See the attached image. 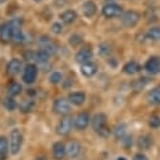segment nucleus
Returning <instances> with one entry per match:
<instances>
[{"label": "nucleus", "instance_id": "nucleus-1", "mask_svg": "<svg viewBox=\"0 0 160 160\" xmlns=\"http://www.w3.org/2000/svg\"><path fill=\"white\" fill-rule=\"evenodd\" d=\"M91 124H92L93 130H95L101 138H105V139H106V138L110 136L111 131H110V129H108V126H107V118H106V115H105V113L98 112V113L93 115V117H92V120H91Z\"/></svg>", "mask_w": 160, "mask_h": 160}, {"label": "nucleus", "instance_id": "nucleus-2", "mask_svg": "<svg viewBox=\"0 0 160 160\" xmlns=\"http://www.w3.org/2000/svg\"><path fill=\"white\" fill-rule=\"evenodd\" d=\"M22 142H23V135L18 129H14L10 132V138H9V148H10V152L12 154H18L20 148H22Z\"/></svg>", "mask_w": 160, "mask_h": 160}, {"label": "nucleus", "instance_id": "nucleus-3", "mask_svg": "<svg viewBox=\"0 0 160 160\" xmlns=\"http://www.w3.org/2000/svg\"><path fill=\"white\" fill-rule=\"evenodd\" d=\"M122 13H124L122 7L115 3H108L102 8V14L106 18H117V17H121Z\"/></svg>", "mask_w": 160, "mask_h": 160}, {"label": "nucleus", "instance_id": "nucleus-4", "mask_svg": "<svg viewBox=\"0 0 160 160\" xmlns=\"http://www.w3.org/2000/svg\"><path fill=\"white\" fill-rule=\"evenodd\" d=\"M121 20H122V24L125 27L132 28V27H135L140 22V14L136 10H128V12L122 13Z\"/></svg>", "mask_w": 160, "mask_h": 160}, {"label": "nucleus", "instance_id": "nucleus-5", "mask_svg": "<svg viewBox=\"0 0 160 160\" xmlns=\"http://www.w3.org/2000/svg\"><path fill=\"white\" fill-rule=\"evenodd\" d=\"M38 44H39V47H41V49H42V51L47 52L49 56L56 54V53H57V51H58L57 44H56L54 42H52L51 39H49L48 37H46V35H43V37L39 38Z\"/></svg>", "mask_w": 160, "mask_h": 160}, {"label": "nucleus", "instance_id": "nucleus-6", "mask_svg": "<svg viewBox=\"0 0 160 160\" xmlns=\"http://www.w3.org/2000/svg\"><path fill=\"white\" fill-rule=\"evenodd\" d=\"M71 102L63 97H59L54 101L53 103V110L58 115H62V116H67L69 112H71Z\"/></svg>", "mask_w": 160, "mask_h": 160}, {"label": "nucleus", "instance_id": "nucleus-7", "mask_svg": "<svg viewBox=\"0 0 160 160\" xmlns=\"http://www.w3.org/2000/svg\"><path fill=\"white\" fill-rule=\"evenodd\" d=\"M72 126H73V118L67 115V116H64V117L61 120V121L58 122L57 129H56V130H57V134L61 135V136H66V135L69 134Z\"/></svg>", "mask_w": 160, "mask_h": 160}, {"label": "nucleus", "instance_id": "nucleus-8", "mask_svg": "<svg viewBox=\"0 0 160 160\" xmlns=\"http://www.w3.org/2000/svg\"><path fill=\"white\" fill-rule=\"evenodd\" d=\"M37 76H38V68L35 64L33 63H29L25 66L24 68V72H23V81L28 85L33 83L35 79H37Z\"/></svg>", "mask_w": 160, "mask_h": 160}, {"label": "nucleus", "instance_id": "nucleus-9", "mask_svg": "<svg viewBox=\"0 0 160 160\" xmlns=\"http://www.w3.org/2000/svg\"><path fill=\"white\" fill-rule=\"evenodd\" d=\"M90 121H91V117L87 112H79L74 118L73 125L78 131H82L90 125Z\"/></svg>", "mask_w": 160, "mask_h": 160}, {"label": "nucleus", "instance_id": "nucleus-10", "mask_svg": "<svg viewBox=\"0 0 160 160\" xmlns=\"http://www.w3.org/2000/svg\"><path fill=\"white\" fill-rule=\"evenodd\" d=\"M12 27H13V41L17 43H23L24 42V33L22 30V20L19 19H13L12 22Z\"/></svg>", "mask_w": 160, "mask_h": 160}, {"label": "nucleus", "instance_id": "nucleus-11", "mask_svg": "<svg viewBox=\"0 0 160 160\" xmlns=\"http://www.w3.org/2000/svg\"><path fill=\"white\" fill-rule=\"evenodd\" d=\"M0 41L3 43H9L13 41V27L10 22L4 23L0 28Z\"/></svg>", "mask_w": 160, "mask_h": 160}, {"label": "nucleus", "instance_id": "nucleus-12", "mask_svg": "<svg viewBox=\"0 0 160 160\" xmlns=\"http://www.w3.org/2000/svg\"><path fill=\"white\" fill-rule=\"evenodd\" d=\"M145 69L151 73V74H156L160 72V58L154 56V57H150L146 63H145Z\"/></svg>", "mask_w": 160, "mask_h": 160}, {"label": "nucleus", "instance_id": "nucleus-13", "mask_svg": "<svg viewBox=\"0 0 160 160\" xmlns=\"http://www.w3.org/2000/svg\"><path fill=\"white\" fill-rule=\"evenodd\" d=\"M92 58V51L90 48H82V49H79L77 53H76V62L79 63V64H82V63H86V62H90Z\"/></svg>", "mask_w": 160, "mask_h": 160}, {"label": "nucleus", "instance_id": "nucleus-14", "mask_svg": "<svg viewBox=\"0 0 160 160\" xmlns=\"http://www.w3.org/2000/svg\"><path fill=\"white\" fill-rule=\"evenodd\" d=\"M22 68H23V63H22V61L18 59V58H14V59H12V61L8 63L7 72H8L9 76H17V74L20 73Z\"/></svg>", "mask_w": 160, "mask_h": 160}, {"label": "nucleus", "instance_id": "nucleus-15", "mask_svg": "<svg viewBox=\"0 0 160 160\" xmlns=\"http://www.w3.org/2000/svg\"><path fill=\"white\" fill-rule=\"evenodd\" d=\"M96 72H97V66H96V63H93V62H86V63H82L81 64V73L85 76V77H92V76H95L96 74Z\"/></svg>", "mask_w": 160, "mask_h": 160}, {"label": "nucleus", "instance_id": "nucleus-16", "mask_svg": "<svg viewBox=\"0 0 160 160\" xmlns=\"http://www.w3.org/2000/svg\"><path fill=\"white\" fill-rule=\"evenodd\" d=\"M79 151H81V145H79L77 141L72 140L66 145V155H68L69 158H76Z\"/></svg>", "mask_w": 160, "mask_h": 160}, {"label": "nucleus", "instance_id": "nucleus-17", "mask_svg": "<svg viewBox=\"0 0 160 160\" xmlns=\"http://www.w3.org/2000/svg\"><path fill=\"white\" fill-rule=\"evenodd\" d=\"M64 156H66V145L61 141L56 142L53 145V158L56 160H63Z\"/></svg>", "mask_w": 160, "mask_h": 160}, {"label": "nucleus", "instance_id": "nucleus-18", "mask_svg": "<svg viewBox=\"0 0 160 160\" xmlns=\"http://www.w3.org/2000/svg\"><path fill=\"white\" fill-rule=\"evenodd\" d=\"M86 100V95L83 92H72L68 95V101L76 106H81Z\"/></svg>", "mask_w": 160, "mask_h": 160}, {"label": "nucleus", "instance_id": "nucleus-19", "mask_svg": "<svg viewBox=\"0 0 160 160\" xmlns=\"http://www.w3.org/2000/svg\"><path fill=\"white\" fill-rule=\"evenodd\" d=\"M146 98H148V102L150 103V105H160V87H155V88H152L149 93H148V96H146Z\"/></svg>", "mask_w": 160, "mask_h": 160}, {"label": "nucleus", "instance_id": "nucleus-20", "mask_svg": "<svg viewBox=\"0 0 160 160\" xmlns=\"http://www.w3.org/2000/svg\"><path fill=\"white\" fill-rule=\"evenodd\" d=\"M82 12H83L85 17L91 18V17H93V15L96 14V12H97V7H96V4H95L93 2L88 0V2H86V3L83 4V7H82Z\"/></svg>", "mask_w": 160, "mask_h": 160}, {"label": "nucleus", "instance_id": "nucleus-21", "mask_svg": "<svg viewBox=\"0 0 160 160\" xmlns=\"http://www.w3.org/2000/svg\"><path fill=\"white\" fill-rule=\"evenodd\" d=\"M140 69H141L140 64H139L138 62H135V61L128 62V63L124 66V68H122L124 73H126V74H130V76H132V74H135V73L140 72Z\"/></svg>", "mask_w": 160, "mask_h": 160}, {"label": "nucleus", "instance_id": "nucleus-22", "mask_svg": "<svg viewBox=\"0 0 160 160\" xmlns=\"http://www.w3.org/2000/svg\"><path fill=\"white\" fill-rule=\"evenodd\" d=\"M59 18H61V20L64 23V24H71V23H73L76 19H77V13L74 12V10H66V12H63L61 15H59Z\"/></svg>", "mask_w": 160, "mask_h": 160}, {"label": "nucleus", "instance_id": "nucleus-23", "mask_svg": "<svg viewBox=\"0 0 160 160\" xmlns=\"http://www.w3.org/2000/svg\"><path fill=\"white\" fill-rule=\"evenodd\" d=\"M138 145L141 150H148L150 149V146L152 145V138L149 136V135H144V136H140L139 138V141H138Z\"/></svg>", "mask_w": 160, "mask_h": 160}, {"label": "nucleus", "instance_id": "nucleus-24", "mask_svg": "<svg viewBox=\"0 0 160 160\" xmlns=\"http://www.w3.org/2000/svg\"><path fill=\"white\" fill-rule=\"evenodd\" d=\"M113 135L117 140H122L126 135V125L125 124H117L113 129Z\"/></svg>", "mask_w": 160, "mask_h": 160}, {"label": "nucleus", "instance_id": "nucleus-25", "mask_svg": "<svg viewBox=\"0 0 160 160\" xmlns=\"http://www.w3.org/2000/svg\"><path fill=\"white\" fill-rule=\"evenodd\" d=\"M9 150V142L4 136H0V160H4Z\"/></svg>", "mask_w": 160, "mask_h": 160}, {"label": "nucleus", "instance_id": "nucleus-26", "mask_svg": "<svg viewBox=\"0 0 160 160\" xmlns=\"http://www.w3.org/2000/svg\"><path fill=\"white\" fill-rule=\"evenodd\" d=\"M49 57H51V56H49L47 52L42 51V49H39L38 52H35V53H34V59H35L38 63H41V64L47 63V62H48V59H49Z\"/></svg>", "mask_w": 160, "mask_h": 160}, {"label": "nucleus", "instance_id": "nucleus-27", "mask_svg": "<svg viewBox=\"0 0 160 160\" xmlns=\"http://www.w3.org/2000/svg\"><path fill=\"white\" fill-rule=\"evenodd\" d=\"M146 37L151 41H160V27H152L148 30Z\"/></svg>", "mask_w": 160, "mask_h": 160}, {"label": "nucleus", "instance_id": "nucleus-28", "mask_svg": "<svg viewBox=\"0 0 160 160\" xmlns=\"http://www.w3.org/2000/svg\"><path fill=\"white\" fill-rule=\"evenodd\" d=\"M8 92L10 96H18L22 92V86L17 82H13V83H10V86L8 88Z\"/></svg>", "mask_w": 160, "mask_h": 160}, {"label": "nucleus", "instance_id": "nucleus-29", "mask_svg": "<svg viewBox=\"0 0 160 160\" xmlns=\"http://www.w3.org/2000/svg\"><path fill=\"white\" fill-rule=\"evenodd\" d=\"M149 126L151 129H159L160 128V116L158 115H152L149 118Z\"/></svg>", "mask_w": 160, "mask_h": 160}, {"label": "nucleus", "instance_id": "nucleus-30", "mask_svg": "<svg viewBox=\"0 0 160 160\" xmlns=\"http://www.w3.org/2000/svg\"><path fill=\"white\" fill-rule=\"evenodd\" d=\"M33 107H34V102L32 100H27L20 105V111L27 113V112H30L33 110Z\"/></svg>", "mask_w": 160, "mask_h": 160}, {"label": "nucleus", "instance_id": "nucleus-31", "mask_svg": "<svg viewBox=\"0 0 160 160\" xmlns=\"http://www.w3.org/2000/svg\"><path fill=\"white\" fill-rule=\"evenodd\" d=\"M49 81H51V83H53V85L61 83V82L63 81V76H62L61 72H53V73L51 74V77H49Z\"/></svg>", "mask_w": 160, "mask_h": 160}, {"label": "nucleus", "instance_id": "nucleus-32", "mask_svg": "<svg viewBox=\"0 0 160 160\" xmlns=\"http://www.w3.org/2000/svg\"><path fill=\"white\" fill-rule=\"evenodd\" d=\"M69 44L72 46V47H77V46H79L82 43V37L81 35H78V34H73V35H71L69 37Z\"/></svg>", "mask_w": 160, "mask_h": 160}, {"label": "nucleus", "instance_id": "nucleus-33", "mask_svg": "<svg viewBox=\"0 0 160 160\" xmlns=\"http://www.w3.org/2000/svg\"><path fill=\"white\" fill-rule=\"evenodd\" d=\"M98 53H100V56H108V54L111 53V47H110V44H107V43L100 44V47H98Z\"/></svg>", "mask_w": 160, "mask_h": 160}, {"label": "nucleus", "instance_id": "nucleus-34", "mask_svg": "<svg viewBox=\"0 0 160 160\" xmlns=\"http://www.w3.org/2000/svg\"><path fill=\"white\" fill-rule=\"evenodd\" d=\"M4 106H5L7 110L13 111V110H15V107H17V102H15V100H13L12 97H8V98L4 101Z\"/></svg>", "mask_w": 160, "mask_h": 160}, {"label": "nucleus", "instance_id": "nucleus-35", "mask_svg": "<svg viewBox=\"0 0 160 160\" xmlns=\"http://www.w3.org/2000/svg\"><path fill=\"white\" fill-rule=\"evenodd\" d=\"M51 29H52V32H53L54 34H61L62 30H63V27H62L61 23H53V25H52Z\"/></svg>", "mask_w": 160, "mask_h": 160}, {"label": "nucleus", "instance_id": "nucleus-36", "mask_svg": "<svg viewBox=\"0 0 160 160\" xmlns=\"http://www.w3.org/2000/svg\"><path fill=\"white\" fill-rule=\"evenodd\" d=\"M144 86H145V78H142V79L140 78L139 81H136V82L134 83V90H135V91H140Z\"/></svg>", "mask_w": 160, "mask_h": 160}, {"label": "nucleus", "instance_id": "nucleus-37", "mask_svg": "<svg viewBox=\"0 0 160 160\" xmlns=\"http://www.w3.org/2000/svg\"><path fill=\"white\" fill-rule=\"evenodd\" d=\"M122 142H124V146L128 149V148H130L131 145H132V136H125L124 139H122Z\"/></svg>", "mask_w": 160, "mask_h": 160}, {"label": "nucleus", "instance_id": "nucleus-38", "mask_svg": "<svg viewBox=\"0 0 160 160\" xmlns=\"http://www.w3.org/2000/svg\"><path fill=\"white\" fill-rule=\"evenodd\" d=\"M134 160H148V158H146V155H144L142 152H139V154H136V155L134 156Z\"/></svg>", "mask_w": 160, "mask_h": 160}, {"label": "nucleus", "instance_id": "nucleus-39", "mask_svg": "<svg viewBox=\"0 0 160 160\" xmlns=\"http://www.w3.org/2000/svg\"><path fill=\"white\" fill-rule=\"evenodd\" d=\"M35 160H47V159H46V158H43V156H42V158H38V159H35Z\"/></svg>", "mask_w": 160, "mask_h": 160}, {"label": "nucleus", "instance_id": "nucleus-40", "mask_svg": "<svg viewBox=\"0 0 160 160\" xmlns=\"http://www.w3.org/2000/svg\"><path fill=\"white\" fill-rule=\"evenodd\" d=\"M117 160H126L125 158H117Z\"/></svg>", "mask_w": 160, "mask_h": 160}, {"label": "nucleus", "instance_id": "nucleus-41", "mask_svg": "<svg viewBox=\"0 0 160 160\" xmlns=\"http://www.w3.org/2000/svg\"><path fill=\"white\" fill-rule=\"evenodd\" d=\"M34 2H37V3H39V2H42V0H34Z\"/></svg>", "mask_w": 160, "mask_h": 160}]
</instances>
